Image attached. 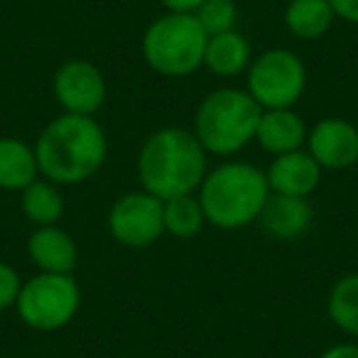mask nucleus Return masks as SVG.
Instances as JSON below:
<instances>
[{
	"mask_svg": "<svg viewBox=\"0 0 358 358\" xmlns=\"http://www.w3.org/2000/svg\"><path fill=\"white\" fill-rule=\"evenodd\" d=\"M40 174L59 187L91 179L108 157V138L94 115L62 113L50 120L35 143Z\"/></svg>",
	"mask_w": 358,
	"mask_h": 358,
	"instance_id": "obj_1",
	"label": "nucleus"
},
{
	"mask_svg": "<svg viewBox=\"0 0 358 358\" xmlns=\"http://www.w3.org/2000/svg\"><path fill=\"white\" fill-rule=\"evenodd\" d=\"M209 172V152L192 130L159 128L143 143L138 177L145 192L157 199L196 194Z\"/></svg>",
	"mask_w": 358,
	"mask_h": 358,
	"instance_id": "obj_2",
	"label": "nucleus"
},
{
	"mask_svg": "<svg viewBox=\"0 0 358 358\" xmlns=\"http://www.w3.org/2000/svg\"><path fill=\"white\" fill-rule=\"evenodd\" d=\"M196 192L206 224L221 231H238L255 224L270 196L265 169L241 159H229L209 169Z\"/></svg>",
	"mask_w": 358,
	"mask_h": 358,
	"instance_id": "obj_3",
	"label": "nucleus"
},
{
	"mask_svg": "<svg viewBox=\"0 0 358 358\" xmlns=\"http://www.w3.org/2000/svg\"><path fill=\"white\" fill-rule=\"evenodd\" d=\"M260 113L263 108L255 103L248 91L224 86L204 96V101L196 108L192 133L209 155L231 157L255 140Z\"/></svg>",
	"mask_w": 358,
	"mask_h": 358,
	"instance_id": "obj_4",
	"label": "nucleus"
},
{
	"mask_svg": "<svg viewBox=\"0 0 358 358\" xmlns=\"http://www.w3.org/2000/svg\"><path fill=\"white\" fill-rule=\"evenodd\" d=\"M206 32L194 15L164 13L148 25L143 35V57L148 66L159 76L182 79L204 66Z\"/></svg>",
	"mask_w": 358,
	"mask_h": 358,
	"instance_id": "obj_5",
	"label": "nucleus"
},
{
	"mask_svg": "<svg viewBox=\"0 0 358 358\" xmlns=\"http://www.w3.org/2000/svg\"><path fill=\"white\" fill-rule=\"evenodd\" d=\"M17 317L35 331H59L69 327L81 309V287L74 275L37 273L22 282Z\"/></svg>",
	"mask_w": 358,
	"mask_h": 358,
	"instance_id": "obj_6",
	"label": "nucleus"
},
{
	"mask_svg": "<svg viewBox=\"0 0 358 358\" xmlns=\"http://www.w3.org/2000/svg\"><path fill=\"white\" fill-rule=\"evenodd\" d=\"M245 91L263 110L294 108L307 91V69L294 52L275 47L255 57L248 66Z\"/></svg>",
	"mask_w": 358,
	"mask_h": 358,
	"instance_id": "obj_7",
	"label": "nucleus"
},
{
	"mask_svg": "<svg viewBox=\"0 0 358 358\" xmlns=\"http://www.w3.org/2000/svg\"><path fill=\"white\" fill-rule=\"evenodd\" d=\"M108 234L125 248H148L164 236L162 199L138 189L118 196L108 211Z\"/></svg>",
	"mask_w": 358,
	"mask_h": 358,
	"instance_id": "obj_8",
	"label": "nucleus"
},
{
	"mask_svg": "<svg viewBox=\"0 0 358 358\" xmlns=\"http://www.w3.org/2000/svg\"><path fill=\"white\" fill-rule=\"evenodd\" d=\"M52 94L59 108L71 115H96L106 103V76L94 62L69 59L52 76Z\"/></svg>",
	"mask_w": 358,
	"mask_h": 358,
	"instance_id": "obj_9",
	"label": "nucleus"
},
{
	"mask_svg": "<svg viewBox=\"0 0 358 358\" xmlns=\"http://www.w3.org/2000/svg\"><path fill=\"white\" fill-rule=\"evenodd\" d=\"M307 152L322 169L341 172L358 164V128L346 118H322L307 133Z\"/></svg>",
	"mask_w": 358,
	"mask_h": 358,
	"instance_id": "obj_10",
	"label": "nucleus"
},
{
	"mask_svg": "<svg viewBox=\"0 0 358 358\" xmlns=\"http://www.w3.org/2000/svg\"><path fill=\"white\" fill-rule=\"evenodd\" d=\"M270 194L282 196H302L307 199L322 182V167L307 150H294L287 155L273 157L270 167L265 169Z\"/></svg>",
	"mask_w": 358,
	"mask_h": 358,
	"instance_id": "obj_11",
	"label": "nucleus"
},
{
	"mask_svg": "<svg viewBox=\"0 0 358 358\" xmlns=\"http://www.w3.org/2000/svg\"><path fill=\"white\" fill-rule=\"evenodd\" d=\"M27 255L40 273L50 275H74L79 265V245L59 224L32 231L27 238Z\"/></svg>",
	"mask_w": 358,
	"mask_h": 358,
	"instance_id": "obj_12",
	"label": "nucleus"
},
{
	"mask_svg": "<svg viewBox=\"0 0 358 358\" xmlns=\"http://www.w3.org/2000/svg\"><path fill=\"white\" fill-rule=\"evenodd\" d=\"M312 219L314 211L307 199L270 194L258 216V224L263 226V231L270 238L289 243V241H299L312 229Z\"/></svg>",
	"mask_w": 358,
	"mask_h": 358,
	"instance_id": "obj_13",
	"label": "nucleus"
},
{
	"mask_svg": "<svg viewBox=\"0 0 358 358\" xmlns=\"http://www.w3.org/2000/svg\"><path fill=\"white\" fill-rule=\"evenodd\" d=\"M307 125L294 108H270L260 113L255 143L273 157L302 150L307 145Z\"/></svg>",
	"mask_w": 358,
	"mask_h": 358,
	"instance_id": "obj_14",
	"label": "nucleus"
},
{
	"mask_svg": "<svg viewBox=\"0 0 358 358\" xmlns=\"http://www.w3.org/2000/svg\"><path fill=\"white\" fill-rule=\"evenodd\" d=\"M250 62H253L250 42L245 40L238 30L211 35L209 40H206L204 66L214 76H221V79H234V76L248 71Z\"/></svg>",
	"mask_w": 358,
	"mask_h": 358,
	"instance_id": "obj_15",
	"label": "nucleus"
},
{
	"mask_svg": "<svg viewBox=\"0 0 358 358\" xmlns=\"http://www.w3.org/2000/svg\"><path fill=\"white\" fill-rule=\"evenodd\" d=\"M40 177L35 145L17 138H0V189L22 192Z\"/></svg>",
	"mask_w": 358,
	"mask_h": 358,
	"instance_id": "obj_16",
	"label": "nucleus"
},
{
	"mask_svg": "<svg viewBox=\"0 0 358 358\" xmlns=\"http://www.w3.org/2000/svg\"><path fill=\"white\" fill-rule=\"evenodd\" d=\"M334 8L329 0H289L285 8V27L292 37L314 42L331 30Z\"/></svg>",
	"mask_w": 358,
	"mask_h": 358,
	"instance_id": "obj_17",
	"label": "nucleus"
},
{
	"mask_svg": "<svg viewBox=\"0 0 358 358\" xmlns=\"http://www.w3.org/2000/svg\"><path fill=\"white\" fill-rule=\"evenodd\" d=\"M20 194L22 214L27 216L30 224H35V229H40V226H57L62 216H64V196H62L59 185H55L50 179H35Z\"/></svg>",
	"mask_w": 358,
	"mask_h": 358,
	"instance_id": "obj_18",
	"label": "nucleus"
},
{
	"mask_svg": "<svg viewBox=\"0 0 358 358\" xmlns=\"http://www.w3.org/2000/svg\"><path fill=\"white\" fill-rule=\"evenodd\" d=\"M164 234L179 241H189L201 234L206 226V216L196 194H182L162 201Z\"/></svg>",
	"mask_w": 358,
	"mask_h": 358,
	"instance_id": "obj_19",
	"label": "nucleus"
},
{
	"mask_svg": "<svg viewBox=\"0 0 358 358\" xmlns=\"http://www.w3.org/2000/svg\"><path fill=\"white\" fill-rule=\"evenodd\" d=\"M327 314L334 327L358 338V273H348L334 282L327 297Z\"/></svg>",
	"mask_w": 358,
	"mask_h": 358,
	"instance_id": "obj_20",
	"label": "nucleus"
},
{
	"mask_svg": "<svg viewBox=\"0 0 358 358\" xmlns=\"http://www.w3.org/2000/svg\"><path fill=\"white\" fill-rule=\"evenodd\" d=\"M196 22L206 37L221 35V32H231L238 25V6L236 0H204L194 13Z\"/></svg>",
	"mask_w": 358,
	"mask_h": 358,
	"instance_id": "obj_21",
	"label": "nucleus"
},
{
	"mask_svg": "<svg viewBox=\"0 0 358 358\" xmlns=\"http://www.w3.org/2000/svg\"><path fill=\"white\" fill-rule=\"evenodd\" d=\"M20 289H22V280L17 275V270L8 263H0V312L15 307Z\"/></svg>",
	"mask_w": 358,
	"mask_h": 358,
	"instance_id": "obj_22",
	"label": "nucleus"
},
{
	"mask_svg": "<svg viewBox=\"0 0 358 358\" xmlns=\"http://www.w3.org/2000/svg\"><path fill=\"white\" fill-rule=\"evenodd\" d=\"M334 8V15L338 20H346L351 25H358V0H329Z\"/></svg>",
	"mask_w": 358,
	"mask_h": 358,
	"instance_id": "obj_23",
	"label": "nucleus"
},
{
	"mask_svg": "<svg viewBox=\"0 0 358 358\" xmlns=\"http://www.w3.org/2000/svg\"><path fill=\"white\" fill-rule=\"evenodd\" d=\"M319 358H358V343L356 341H343V343H334L327 351H322Z\"/></svg>",
	"mask_w": 358,
	"mask_h": 358,
	"instance_id": "obj_24",
	"label": "nucleus"
},
{
	"mask_svg": "<svg viewBox=\"0 0 358 358\" xmlns=\"http://www.w3.org/2000/svg\"><path fill=\"white\" fill-rule=\"evenodd\" d=\"M162 8L167 13H187V15H194L196 8L204 3V0H159Z\"/></svg>",
	"mask_w": 358,
	"mask_h": 358,
	"instance_id": "obj_25",
	"label": "nucleus"
},
{
	"mask_svg": "<svg viewBox=\"0 0 358 358\" xmlns=\"http://www.w3.org/2000/svg\"><path fill=\"white\" fill-rule=\"evenodd\" d=\"M356 167H358V164H356Z\"/></svg>",
	"mask_w": 358,
	"mask_h": 358,
	"instance_id": "obj_26",
	"label": "nucleus"
}]
</instances>
